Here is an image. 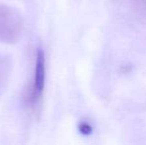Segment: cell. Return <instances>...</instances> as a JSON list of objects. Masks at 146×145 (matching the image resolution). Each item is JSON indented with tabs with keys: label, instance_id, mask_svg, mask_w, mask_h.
<instances>
[{
	"label": "cell",
	"instance_id": "7a4b0ae2",
	"mask_svg": "<svg viewBox=\"0 0 146 145\" xmlns=\"http://www.w3.org/2000/svg\"><path fill=\"white\" fill-rule=\"evenodd\" d=\"M24 30V18L16 8L0 3V42L13 45Z\"/></svg>",
	"mask_w": 146,
	"mask_h": 145
},
{
	"label": "cell",
	"instance_id": "3957f363",
	"mask_svg": "<svg viewBox=\"0 0 146 145\" xmlns=\"http://www.w3.org/2000/svg\"><path fill=\"white\" fill-rule=\"evenodd\" d=\"M11 69L12 66L10 57L7 55L0 54V95L5 91Z\"/></svg>",
	"mask_w": 146,
	"mask_h": 145
},
{
	"label": "cell",
	"instance_id": "6da1fadb",
	"mask_svg": "<svg viewBox=\"0 0 146 145\" xmlns=\"http://www.w3.org/2000/svg\"><path fill=\"white\" fill-rule=\"evenodd\" d=\"M45 83H46L45 54L43 49L39 48L36 53L32 81L24 91V101L36 117H39L42 111Z\"/></svg>",
	"mask_w": 146,
	"mask_h": 145
}]
</instances>
